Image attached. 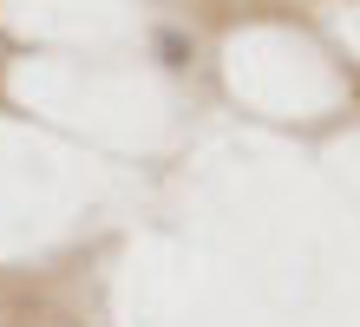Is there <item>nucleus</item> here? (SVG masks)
Returning <instances> with one entry per match:
<instances>
[{
  "label": "nucleus",
  "instance_id": "f257e3e1",
  "mask_svg": "<svg viewBox=\"0 0 360 327\" xmlns=\"http://www.w3.org/2000/svg\"><path fill=\"white\" fill-rule=\"evenodd\" d=\"M158 59L171 65V72H184V65L197 59V46H190V33H184V27H158Z\"/></svg>",
  "mask_w": 360,
  "mask_h": 327
}]
</instances>
